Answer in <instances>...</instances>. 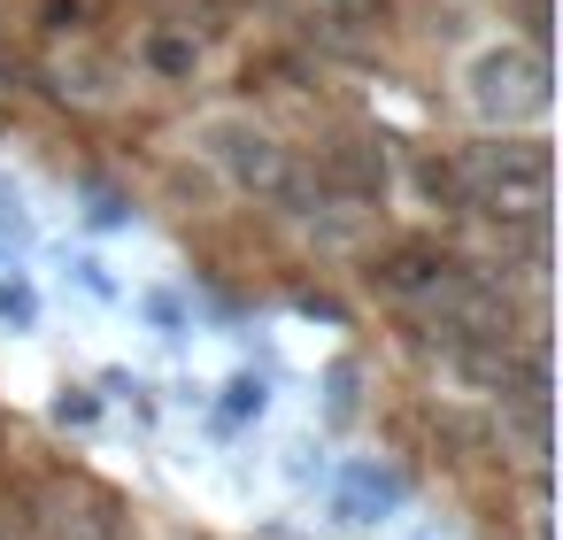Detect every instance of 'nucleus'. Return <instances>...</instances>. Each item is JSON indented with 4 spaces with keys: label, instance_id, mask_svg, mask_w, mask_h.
<instances>
[{
    "label": "nucleus",
    "instance_id": "nucleus-9",
    "mask_svg": "<svg viewBox=\"0 0 563 540\" xmlns=\"http://www.w3.org/2000/svg\"><path fill=\"white\" fill-rule=\"evenodd\" d=\"M55 417H63V425H93V401H86V394H63Z\"/></svg>",
    "mask_w": 563,
    "mask_h": 540
},
{
    "label": "nucleus",
    "instance_id": "nucleus-1",
    "mask_svg": "<svg viewBox=\"0 0 563 540\" xmlns=\"http://www.w3.org/2000/svg\"><path fill=\"white\" fill-rule=\"evenodd\" d=\"M448 170H455L463 209H478L494 224H548V194H555L548 140H478Z\"/></svg>",
    "mask_w": 563,
    "mask_h": 540
},
{
    "label": "nucleus",
    "instance_id": "nucleus-5",
    "mask_svg": "<svg viewBox=\"0 0 563 540\" xmlns=\"http://www.w3.org/2000/svg\"><path fill=\"white\" fill-rule=\"evenodd\" d=\"M317 186L347 194V201H386V147L378 140H332L317 163Z\"/></svg>",
    "mask_w": 563,
    "mask_h": 540
},
{
    "label": "nucleus",
    "instance_id": "nucleus-10",
    "mask_svg": "<svg viewBox=\"0 0 563 540\" xmlns=\"http://www.w3.org/2000/svg\"><path fill=\"white\" fill-rule=\"evenodd\" d=\"M0 317H16V324H32V294H9V286H0Z\"/></svg>",
    "mask_w": 563,
    "mask_h": 540
},
{
    "label": "nucleus",
    "instance_id": "nucleus-2",
    "mask_svg": "<svg viewBox=\"0 0 563 540\" xmlns=\"http://www.w3.org/2000/svg\"><path fill=\"white\" fill-rule=\"evenodd\" d=\"M555 101V70L540 47H494L471 63V109L486 124H532Z\"/></svg>",
    "mask_w": 563,
    "mask_h": 540
},
{
    "label": "nucleus",
    "instance_id": "nucleus-11",
    "mask_svg": "<svg viewBox=\"0 0 563 540\" xmlns=\"http://www.w3.org/2000/svg\"><path fill=\"white\" fill-rule=\"evenodd\" d=\"M0 540H24V517H9V509H0Z\"/></svg>",
    "mask_w": 563,
    "mask_h": 540
},
{
    "label": "nucleus",
    "instance_id": "nucleus-6",
    "mask_svg": "<svg viewBox=\"0 0 563 540\" xmlns=\"http://www.w3.org/2000/svg\"><path fill=\"white\" fill-rule=\"evenodd\" d=\"M317 24L332 47H363L378 32V0H317Z\"/></svg>",
    "mask_w": 563,
    "mask_h": 540
},
{
    "label": "nucleus",
    "instance_id": "nucleus-7",
    "mask_svg": "<svg viewBox=\"0 0 563 540\" xmlns=\"http://www.w3.org/2000/svg\"><path fill=\"white\" fill-rule=\"evenodd\" d=\"M147 63H155V70H163V78H186V70H194V47H186V40H170V32H163V40H147Z\"/></svg>",
    "mask_w": 563,
    "mask_h": 540
},
{
    "label": "nucleus",
    "instance_id": "nucleus-8",
    "mask_svg": "<svg viewBox=\"0 0 563 540\" xmlns=\"http://www.w3.org/2000/svg\"><path fill=\"white\" fill-rule=\"evenodd\" d=\"M263 409V378H232V417H255Z\"/></svg>",
    "mask_w": 563,
    "mask_h": 540
},
{
    "label": "nucleus",
    "instance_id": "nucleus-4",
    "mask_svg": "<svg viewBox=\"0 0 563 540\" xmlns=\"http://www.w3.org/2000/svg\"><path fill=\"white\" fill-rule=\"evenodd\" d=\"M24 540H124V532H117V509L93 486H40L32 517H24Z\"/></svg>",
    "mask_w": 563,
    "mask_h": 540
},
{
    "label": "nucleus",
    "instance_id": "nucleus-3",
    "mask_svg": "<svg viewBox=\"0 0 563 540\" xmlns=\"http://www.w3.org/2000/svg\"><path fill=\"white\" fill-rule=\"evenodd\" d=\"M209 155H217V170L240 186V194H263V201H278L286 186H294V155L263 132V124H209Z\"/></svg>",
    "mask_w": 563,
    "mask_h": 540
}]
</instances>
